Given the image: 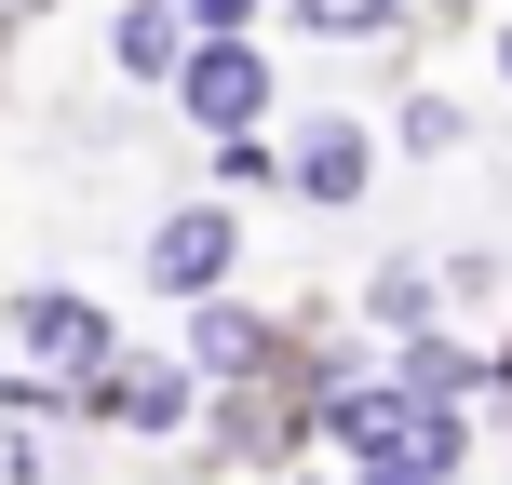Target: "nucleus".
I'll use <instances>...</instances> for the list:
<instances>
[{"label":"nucleus","instance_id":"f257e3e1","mask_svg":"<svg viewBox=\"0 0 512 485\" xmlns=\"http://www.w3.org/2000/svg\"><path fill=\"white\" fill-rule=\"evenodd\" d=\"M324 432H337V459H351V485H459V459H472V418L418 405L405 378H351L324 405Z\"/></svg>","mask_w":512,"mask_h":485},{"label":"nucleus","instance_id":"f03ea898","mask_svg":"<svg viewBox=\"0 0 512 485\" xmlns=\"http://www.w3.org/2000/svg\"><path fill=\"white\" fill-rule=\"evenodd\" d=\"M176 108H189L203 135H270V54H256V27H216V41H189Z\"/></svg>","mask_w":512,"mask_h":485},{"label":"nucleus","instance_id":"7ed1b4c3","mask_svg":"<svg viewBox=\"0 0 512 485\" xmlns=\"http://www.w3.org/2000/svg\"><path fill=\"white\" fill-rule=\"evenodd\" d=\"M230 256H243V216H230V203H176V216L149 230V283H162V297H216Z\"/></svg>","mask_w":512,"mask_h":485},{"label":"nucleus","instance_id":"20e7f679","mask_svg":"<svg viewBox=\"0 0 512 485\" xmlns=\"http://www.w3.org/2000/svg\"><path fill=\"white\" fill-rule=\"evenodd\" d=\"M14 337H27V364H54V378H108V364H122L108 310H95V297H68V283H41V297L14 310Z\"/></svg>","mask_w":512,"mask_h":485},{"label":"nucleus","instance_id":"39448f33","mask_svg":"<svg viewBox=\"0 0 512 485\" xmlns=\"http://www.w3.org/2000/svg\"><path fill=\"white\" fill-rule=\"evenodd\" d=\"M283 189H297V203H324V216H351L364 189H378V135H364V122H297Z\"/></svg>","mask_w":512,"mask_h":485},{"label":"nucleus","instance_id":"423d86ee","mask_svg":"<svg viewBox=\"0 0 512 485\" xmlns=\"http://www.w3.org/2000/svg\"><path fill=\"white\" fill-rule=\"evenodd\" d=\"M283 351H297V337H283L270 310H230V297H189V364H203L216 391H243V378H283Z\"/></svg>","mask_w":512,"mask_h":485},{"label":"nucleus","instance_id":"0eeeda50","mask_svg":"<svg viewBox=\"0 0 512 485\" xmlns=\"http://www.w3.org/2000/svg\"><path fill=\"white\" fill-rule=\"evenodd\" d=\"M189 0H122V27H108V54H122V81H176L189 68Z\"/></svg>","mask_w":512,"mask_h":485},{"label":"nucleus","instance_id":"6e6552de","mask_svg":"<svg viewBox=\"0 0 512 485\" xmlns=\"http://www.w3.org/2000/svg\"><path fill=\"white\" fill-rule=\"evenodd\" d=\"M189 378H203V364H108L95 405H108V418H135V432H176V418H189Z\"/></svg>","mask_w":512,"mask_h":485},{"label":"nucleus","instance_id":"1a4fd4ad","mask_svg":"<svg viewBox=\"0 0 512 485\" xmlns=\"http://www.w3.org/2000/svg\"><path fill=\"white\" fill-rule=\"evenodd\" d=\"M391 378L418 391V405H459L486 364H472V337H445V324H418V337H391Z\"/></svg>","mask_w":512,"mask_h":485},{"label":"nucleus","instance_id":"9d476101","mask_svg":"<svg viewBox=\"0 0 512 485\" xmlns=\"http://www.w3.org/2000/svg\"><path fill=\"white\" fill-rule=\"evenodd\" d=\"M283 14H297V41H391L405 0H283Z\"/></svg>","mask_w":512,"mask_h":485},{"label":"nucleus","instance_id":"9b49d317","mask_svg":"<svg viewBox=\"0 0 512 485\" xmlns=\"http://www.w3.org/2000/svg\"><path fill=\"white\" fill-rule=\"evenodd\" d=\"M432 297H445V283H432V270H405V256H391V270L364 283V310H378L391 337H418V324H432Z\"/></svg>","mask_w":512,"mask_h":485},{"label":"nucleus","instance_id":"f8f14e48","mask_svg":"<svg viewBox=\"0 0 512 485\" xmlns=\"http://www.w3.org/2000/svg\"><path fill=\"white\" fill-rule=\"evenodd\" d=\"M459 135H472V122H459V95H405V149H418V162H445Z\"/></svg>","mask_w":512,"mask_h":485},{"label":"nucleus","instance_id":"ddd939ff","mask_svg":"<svg viewBox=\"0 0 512 485\" xmlns=\"http://www.w3.org/2000/svg\"><path fill=\"white\" fill-rule=\"evenodd\" d=\"M216 189H283V149L270 135H216Z\"/></svg>","mask_w":512,"mask_h":485},{"label":"nucleus","instance_id":"4468645a","mask_svg":"<svg viewBox=\"0 0 512 485\" xmlns=\"http://www.w3.org/2000/svg\"><path fill=\"white\" fill-rule=\"evenodd\" d=\"M189 27H203V41L216 27H256V0H189Z\"/></svg>","mask_w":512,"mask_h":485},{"label":"nucleus","instance_id":"2eb2a0df","mask_svg":"<svg viewBox=\"0 0 512 485\" xmlns=\"http://www.w3.org/2000/svg\"><path fill=\"white\" fill-rule=\"evenodd\" d=\"M486 378H499V391H512V337H499V364H486Z\"/></svg>","mask_w":512,"mask_h":485},{"label":"nucleus","instance_id":"dca6fc26","mask_svg":"<svg viewBox=\"0 0 512 485\" xmlns=\"http://www.w3.org/2000/svg\"><path fill=\"white\" fill-rule=\"evenodd\" d=\"M499 81H512V27H499Z\"/></svg>","mask_w":512,"mask_h":485}]
</instances>
